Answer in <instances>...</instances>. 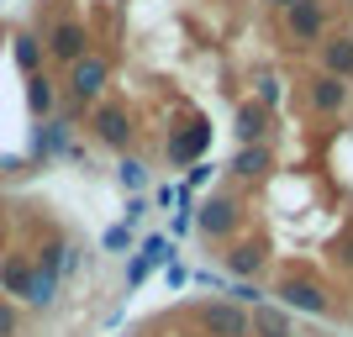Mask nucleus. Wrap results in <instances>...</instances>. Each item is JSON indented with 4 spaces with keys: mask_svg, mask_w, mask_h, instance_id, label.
<instances>
[{
    "mask_svg": "<svg viewBox=\"0 0 353 337\" xmlns=\"http://www.w3.org/2000/svg\"><path fill=\"white\" fill-rule=\"evenodd\" d=\"M37 37H43L48 63H59V69H69L74 59H85L90 48H95V37H90V27H85V16H53Z\"/></svg>",
    "mask_w": 353,
    "mask_h": 337,
    "instance_id": "nucleus-6",
    "label": "nucleus"
},
{
    "mask_svg": "<svg viewBox=\"0 0 353 337\" xmlns=\"http://www.w3.org/2000/svg\"><path fill=\"white\" fill-rule=\"evenodd\" d=\"M159 205H185V190L179 185H159Z\"/></svg>",
    "mask_w": 353,
    "mask_h": 337,
    "instance_id": "nucleus-32",
    "label": "nucleus"
},
{
    "mask_svg": "<svg viewBox=\"0 0 353 337\" xmlns=\"http://www.w3.org/2000/svg\"><path fill=\"white\" fill-rule=\"evenodd\" d=\"M163 285H169V290H185V285H190V269L169 258V264H163Z\"/></svg>",
    "mask_w": 353,
    "mask_h": 337,
    "instance_id": "nucleus-29",
    "label": "nucleus"
},
{
    "mask_svg": "<svg viewBox=\"0 0 353 337\" xmlns=\"http://www.w3.org/2000/svg\"><path fill=\"white\" fill-rule=\"evenodd\" d=\"M32 264L53 269V274H59V279H74V274H79V264H85V248H79L74 237H48L43 248L32 253Z\"/></svg>",
    "mask_w": 353,
    "mask_h": 337,
    "instance_id": "nucleus-14",
    "label": "nucleus"
},
{
    "mask_svg": "<svg viewBox=\"0 0 353 337\" xmlns=\"http://www.w3.org/2000/svg\"><path fill=\"white\" fill-rule=\"evenodd\" d=\"M301 101H306V111H316V116H343L353 105V85H343V79H332V74L311 69L306 79H301Z\"/></svg>",
    "mask_w": 353,
    "mask_h": 337,
    "instance_id": "nucleus-9",
    "label": "nucleus"
},
{
    "mask_svg": "<svg viewBox=\"0 0 353 337\" xmlns=\"http://www.w3.org/2000/svg\"><path fill=\"white\" fill-rule=\"evenodd\" d=\"M11 59H16V69H21V74H37L48 63L43 37H37V32H16V37H11Z\"/></svg>",
    "mask_w": 353,
    "mask_h": 337,
    "instance_id": "nucleus-20",
    "label": "nucleus"
},
{
    "mask_svg": "<svg viewBox=\"0 0 353 337\" xmlns=\"http://www.w3.org/2000/svg\"><path fill=\"white\" fill-rule=\"evenodd\" d=\"M253 85H259V90H253V101H259V105H269V111H274V105H280L285 101V85H280V74H259V79H253Z\"/></svg>",
    "mask_w": 353,
    "mask_h": 337,
    "instance_id": "nucleus-25",
    "label": "nucleus"
},
{
    "mask_svg": "<svg viewBox=\"0 0 353 337\" xmlns=\"http://www.w3.org/2000/svg\"><path fill=\"white\" fill-rule=\"evenodd\" d=\"M327 253H332V264H338L343 274H353V221L332 237V243H327Z\"/></svg>",
    "mask_w": 353,
    "mask_h": 337,
    "instance_id": "nucleus-24",
    "label": "nucleus"
},
{
    "mask_svg": "<svg viewBox=\"0 0 353 337\" xmlns=\"http://www.w3.org/2000/svg\"><path fill=\"white\" fill-rule=\"evenodd\" d=\"M227 174H232L237 185H264V179L274 174V147L269 143H237Z\"/></svg>",
    "mask_w": 353,
    "mask_h": 337,
    "instance_id": "nucleus-12",
    "label": "nucleus"
},
{
    "mask_svg": "<svg viewBox=\"0 0 353 337\" xmlns=\"http://www.w3.org/2000/svg\"><path fill=\"white\" fill-rule=\"evenodd\" d=\"M280 32L290 48H316L332 32V11H327V0H295L290 11L280 16Z\"/></svg>",
    "mask_w": 353,
    "mask_h": 337,
    "instance_id": "nucleus-7",
    "label": "nucleus"
},
{
    "mask_svg": "<svg viewBox=\"0 0 353 337\" xmlns=\"http://www.w3.org/2000/svg\"><path fill=\"white\" fill-rule=\"evenodd\" d=\"M221 264H227V274L232 279H259L264 274V264H269V237L264 232H237V237H227V243H221Z\"/></svg>",
    "mask_w": 353,
    "mask_h": 337,
    "instance_id": "nucleus-10",
    "label": "nucleus"
},
{
    "mask_svg": "<svg viewBox=\"0 0 353 337\" xmlns=\"http://www.w3.org/2000/svg\"><path fill=\"white\" fill-rule=\"evenodd\" d=\"M227 300H237V306H259V300H269V290L259 285V279H232V285H227Z\"/></svg>",
    "mask_w": 353,
    "mask_h": 337,
    "instance_id": "nucleus-23",
    "label": "nucleus"
},
{
    "mask_svg": "<svg viewBox=\"0 0 353 337\" xmlns=\"http://www.w3.org/2000/svg\"><path fill=\"white\" fill-rule=\"evenodd\" d=\"M190 322L201 337H248V306H237V300H201L190 311Z\"/></svg>",
    "mask_w": 353,
    "mask_h": 337,
    "instance_id": "nucleus-8",
    "label": "nucleus"
},
{
    "mask_svg": "<svg viewBox=\"0 0 353 337\" xmlns=\"http://www.w3.org/2000/svg\"><path fill=\"white\" fill-rule=\"evenodd\" d=\"M248 227V201L237 190H211L206 201L195 205V232L206 237V243H227Z\"/></svg>",
    "mask_w": 353,
    "mask_h": 337,
    "instance_id": "nucleus-3",
    "label": "nucleus"
},
{
    "mask_svg": "<svg viewBox=\"0 0 353 337\" xmlns=\"http://www.w3.org/2000/svg\"><path fill=\"white\" fill-rule=\"evenodd\" d=\"M59 105H63V90H59V79H53L48 69L27 74V111H32V116L43 121V116H53Z\"/></svg>",
    "mask_w": 353,
    "mask_h": 337,
    "instance_id": "nucleus-17",
    "label": "nucleus"
},
{
    "mask_svg": "<svg viewBox=\"0 0 353 337\" xmlns=\"http://www.w3.org/2000/svg\"><path fill=\"white\" fill-rule=\"evenodd\" d=\"M348 6H353V0H348Z\"/></svg>",
    "mask_w": 353,
    "mask_h": 337,
    "instance_id": "nucleus-36",
    "label": "nucleus"
},
{
    "mask_svg": "<svg viewBox=\"0 0 353 337\" xmlns=\"http://www.w3.org/2000/svg\"><path fill=\"white\" fill-rule=\"evenodd\" d=\"M27 169H32L27 153H6V159H0V174H27Z\"/></svg>",
    "mask_w": 353,
    "mask_h": 337,
    "instance_id": "nucleus-31",
    "label": "nucleus"
},
{
    "mask_svg": "<svg viewBox=\"0 0 353 337\" xmlns=\"http://www.w3.org/2000/svg\"><path fill=\"white\" fill-rule=\"evenodd\" d=\"M248 337H295V316L280 300H259L248 311Z\"/></svg>",
    "mask_w": 353,
    "mask_h": 337,
    "instance_id": "nucleus-16",
    "label": "nucleus"
},
{
    "mask_svg": "<svg viewBox=\"0 0 353 337\" xmlns=\"http://www.w3.org/2000/svg\"><path fill=\"white\" fill-rule=\"evenodd\" d=\"M290 6H295V0H264V11H269V16H285Z\"/></svg>",
    "mask_w": 353,
    "mask_h": 337,
    "instance_id": "nucleus-34",
    "label": "nucleus"
},
{
    "mask_svg": "<svg viewBox=\"0 0 353 337\" xmlns=\"http://www.w3.org/2000/svg\"><path fill=\"white\" fill-rule=\"evenodd\" d=\"M316 69L353 85V32H327L322 43H316Z\"/></svg>",
    "mask_w": 353,
    "mask_h": 337,
    "instance_id": "nucleus-13",
    "label": "nucleus"
},
{
    "mask_svg": "<svg viewBox=\"0 0 353 337\" xmlns=\"http://www.w3.org/2000/svg\"><path fill=\"white\" fill-rule=\"evenodd\" d=\"M85 127H90V137H95L101 147L127 153L132 137H137V111L121 105V101H95V105H85Z\"/></svg>",
    "mask_w": 353,
    "mask_h": 337,
    "instance_id": "nucleus-4",
    "label": "nucleus"
},
{
    "mask_svg": "<svg viewBox=\"0 0 353 337\" xmlns=\"http://www.w3.org/2000/svg\"><path fill=\"white\" fill-rule=\"evenodd\" d=\"M0 258H6V243H0Z\"/></svg>",
    "mask_w": 353,
    "mask_h": 337,
    "instance_id": "nucleus-35",
    "label": "nucleus"
},
{
    "mask_svg": "<svg viewBox=\"0 0 353 337\" xmlns=\"http://www.w3.org/2000/svg\"><path fill=\"white\" fill-rule=\"evenodd\" d=\"M79 116H85V105H74V101H63L53 116H43V121H37V132H32L27 159H32V163L79 159V147H74V127H79Z\"/></svg>",
    "mask_w": 353,
    "mask_h": 337,
    "instance_id": "nucleus-2",
    "label": "nucleus"
},
{
    "mask_svg": "<svg viewBox=\"0 0 353 337\" xmlns=\"http://www.w3.org/2000/svg\"><path fill=\"white\" fill-rule=\"evenodd\" d=\"M117 179H121V190L143 195V190H148V163H143V159H132V153H121V163H117Z\"/></svg>",
    "mask_w": 353,
    "mask_h": 337,
    "instance_id": "nucleus-21",
    "label": "nucleus"
},
{
    "mask_svg": "<svg viewBox=\"0 0 353 337\" xmlns=\"http://www.w3.org/2000/svg\"><path fill=\"white\" fill-rule=\"evenodd\" d=\"M206 147H211V121H185L179 132L163 137V159H169V169H190V163L206 159Z\"/></svg>",
    "mask_w": 353,
    "mask_h": 337,
    "instance_id": "nucleus-11",
    "label": "nucleus"
},
{
    "mask_svg": "<svg viewBox=\"0 0 353 337\" xmlns=\"http://www.w3.org/2000/svg\"><path fill=\"white\" fill-rule=\"evenodd\" d=\"M143 216H148V201H143V195H132V201H127V216H121V221L137 232V227H143Z\"/></svg>",
    "mask_w": 353,
    "mask_h": 337,
    "instance_id": "nucleus-30",
    "label": "nucleus"
},
{
    "mask_svg": "<svg viewBox=\"0 0 353 337\" xmlns=\"http://www.w3.org/2000/svg\"><path fill=\"white\" fill-rule=\"evenodd\" d=\"M105 85H111V59H105L101 48H90L85 59H74L69 69H63V101L74 105H95L105 95Z\"/></svg>",
    "mask_w": 353,
    "mask_h": 337,
    "instance_id": "nucleus-5",
    "label": "nucleus"
},
{
    "mask_svg": "<svg viewBox=\"0 0 353 337\" xmlns=\"http://www.w3.org/2000/svg\"><path fill=\"white\" fill-rule=\"evenodd\" d=\"M101 248L105 253H132L137 248V232L127 227V221H117V227H105V232H101Z\"/></svg>",
    "mask_w": 353,
    "mask_h": 337,
    "instance_id": "nucleus-22",
    "label": "nucleus"
},
{
    "mask_svg": "<svg viewBox=\"0 0 353 337\" xmlns=\"http://www.w3.org/2000/svg\"><path fill=\"white\" fill-rule=\"evenodd\" d=\"M27 274H32V253L11 248L6 258H0V295H6V300H21V290H27Z\"/></svg>",
    "mask_w": 353,
    "mask_h": 337,
    "instance_id": "nucleus-19",
    "label": "nucleus"
},
{
    "mask_svg": "<svg viewBox=\"0 0 353 337\" xmlns=\"http://www.w3.org/2000/svg\"><path fill=\"white\" fill-rule=\"evenodd\" d=\"M190 227H195V211H179V216L169 221V237H174V232H190Z\"/></svg>",
    "mask_w": 353,
    "mask_h": 337,
    "instance_id": "nucleus-33",
    "label": "nucleus"
},
{
    "mask_svg": "<svg viewBox=\"0 0 353 337\" xmlns=\"http://www.w3.org/2000/svg\"><path fill=\"white\" fill-rule=\"evenodd\" d=\"M0 337H21V311H16V300H6V295H0Z\"/></svg>",
    "mask_w": 353,
    "mask_h": 337,
    "instance_id": "nucleus-27",
    "label": "nucleus"
},
{
    "mask_svg": "<svg viewBox=\"0 0 353 337\" xmlns=\"http://www.w3.org/2000/svg\"><path fill=\"white\" fill-rule=\"evenodd\" d=\"M211 174H216V163H206V159H201V163H190V174H185V185H179V190H185V195H190V190H201V185H206Z\"/></svg>",
    "mask_w": 353,
    "mask_h": 337,
    "instance_id": "nucleus-28",
    "label": "nucleus"
},
{
    "mask_svg": "<svg viewBox=\"0 0 353 337\" xmlns=\"http://www.w3.org/2000/svg\"><path fill=\"white\" fill-rule=\"evenodd\" d=\"M59 290H63V279L53 274V269L32 264L27 290H21V306H32V311H53V306H59Z\"/></svg>",
    "mask_w": 353,
    "mask_h": 337,
    "instance_id": "nucleus-18",
    "label": "nucleus"
},
{
    "mask_svg": "<svg viewBox=\"0 0 353 337\" xmlns=\"http://www.w3.org/2000/svg\"><path fill=\"white\" fill-rule=\"evenodd\" d=\"M153 269H159V264H153V258H148L143 248H132V264H127V290H143Z\"/></svg>",
    "mask_w": 353,
    "mask_h": 337,
    "instance_id": "nucleus-26",
    "label": "nucleus"
},
{
    "mask_svg": "<svg viewBox=\"0 0 353 337\" xmlns=\"http://www.w3.org/2000/svg\"><path fill=\"white\" fill-rule=\"evenodd\" d=\"M269 300H280L290 316H332V290H327L322 279H316V269H285L280 279H274V290H269Z\"/></svg>",
    "mask_w": 353,
    "mask_h": 337,
    "instance_id": "nucleus-1",
    "label": "nucleus"
},
{
    "mask_svg": "<svg viewBox=\"0 0 353 337\" xmlns=\"http://www.w3.org/2000/svg\"><path fill=\"white\" fill-rule=\"evenodd\" d=\"M269 132H274V111L259 101H243L232 111V137L237 143H269Z\"/></svg>",
    "mask_w": 353,
    "mask_h": 337,
    "instance_id": "nucleus-15",
    "label": "nucleus"
}]
</instances>
